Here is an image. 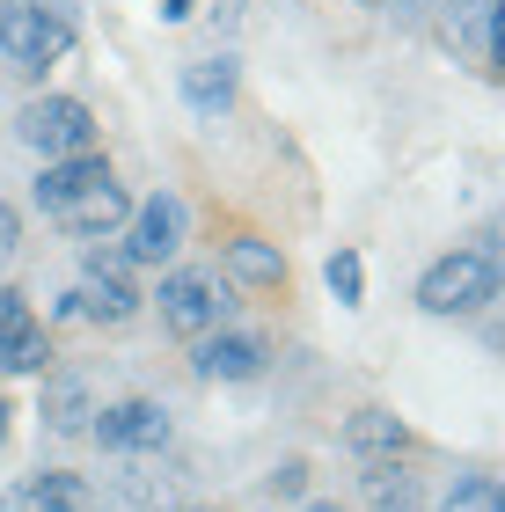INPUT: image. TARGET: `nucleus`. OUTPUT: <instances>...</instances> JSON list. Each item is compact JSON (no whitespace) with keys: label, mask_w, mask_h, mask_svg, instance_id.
<instances>
[{"label":"nucleus","mask_w":505,"mask_h":512,"mask_svg":"<svg viewBox=\"0 0 505 512\" xmlns=\"http://www.w3.org/2000/svg\"><path fill=\"white\" fill-rule=\"evenodd\" d=\"M191 15V0H162V22H183Z\"/></svg>","instance_id":"obj_23"},{"label":"nucleus","mask_w":505,"mask_h":512,"mask_svg":"<svg viewBox=\"0 0 505 512\" xmlns=\"http://www.w3.org/2000/svg\"><path fill=\"white\" fill-rule=\"evenodd\" d=\"M44 359H52V352H44V330H30L22 344H8V352H0V366H8V374H37Z\"/></svg>","instance_id":"obj_20"},{"label":"nucleus","mask_w":505,"mask_h":512,"mask_svg":"<svg viewBox=\"0 0 505 512\" xmlns=\"http://www.w3.org/2000/svg\"><path fill=\"white\" fill-rule=\"evenodd\" d=\"M374 8H381V0H374Z\"/></svg>","instance_id":"obj_27"},{"label":"nucleus","mask_w":505,"mask_h":512,"mask_svg":"<svg viewBox=\"0 0 505 512\" xmlns=\"http://www.w3.org/2000/svg\"><path fill=\"white\" fill-rule=\"evenodd\" d=\"M8 417H15V410H8V403H0V447H8Z\"/></svg>","instance_id":"obj_24"},{"label":"nucleus","mask_w":505,"mask_h":512,"mask_svg":"<svg viewBox=\"0 0 505 512\" xmlns=\"http://www.w3.org/2000/svg\"><path fill=\"white\" fill-rule=\"evenodd\" d=\"M183 103L198 110V118H227V103H235V59H191L183 66Z\"/></svg>","instance_id":"obj_12"},{"label":"nucleus","mask_w":505,"mask_h":512,"mask_svg":"<svg viewBox=\"0 0 505 512\" xmlns=\"http://www.w3.org/2000/svg\"><path fill=\"white\" fill-rule=\"evenodd\" d=\"M66 44H74V15L52 8V0H8V8H0V59H8L15 74L59 66Z\"/></svg>","instance_id":"obj_1"},{"label":"nucleus","mask_w":505,"mask_h":512,"mask_svg":"<svg viewBox=\"0 0 505 512\" xmlns=\"http://www.w3.org/2000/svg\"><path fill=\"white\" fill-rule=\"evenodd\" d=\"M447 44L476 66H498V0H447Z\"/></svg>","instance_id":"obj_10"},{"label":"nucleus","mask_w":505,"mask_h":512,"mask_svg":"<svg viewBox=\"0 0 505 512\" xmlns=\"http://www.w3.org/2000/svg\"><path fill=\"white\" fill-rule=\"evenodd\" d=\"M227 271H235L242 286H264V293L286 286V256L271 249V242H257V235H249V242H227Z\"/></svg>","instance_id":"obj_13"},{"label":"nucleus","mask_w":505,"mask_h":512,"mask_svg":"<svg viewBox=\"0 0 505 512\" xmlns=\"http://www.w3.org/2000/svg\"><path fill=\"white\" fill-rule=\"evenodd\" d=\"M15 132H22V147L44 154V161H74V154L96 147V118H88V103H74V96H44V103H30Z\"/></svg>","instance_id":"obj_3"},{"label":"nucleus","mask_w":505,"mask_h":512,"mask_svg":"<svg viewBox=\"0 0 505 512\" xmlns=\"http://www.w3.org/2000/svg\"><path fill=\"white\" fill-rule=\"evenodd\" d=\"M330 293L344 300V308H359V293H366V271H359V256H352V249H337V256H330Z\"/></svg>","instance_id":"obj_19"},{"label":"nucleus","mask_w":505,"mask_h":512,"mask_svg":"<svg viewBox=\"0 0 505 512\" xmlns=\"http://www.w3.org/2000/svg\"><path fill=\"white\" fill-rule=\"evenodd\" d=\"M96 483L88 476H66V469H44L30 483H15L8 498H0V512H96Z\"/></svg>","instance_id":"obj_9"},{"label":"nucleus","mask_w":505,"mask_h":512,"mask_svg":"<svg viewBox=\"0 0 505 512\" xmlns=\"http://www.w3.org/2000/svg\"><path fill=\"white\" fill-rule=\"evenodd\" d=\"M220 315H227V293H220V278H205V271H176L162 278V330L169 337H213L220 330Z\"/></svg>","instance_id":"obj_4"},{"label":"nucleus","mask_w":505,"mask_h":512,"mask_svg":"<svg viewBox=\"0 0 505 512\" xmlns=\"http://www.w3.org/2000/svg\"><path fill=\"white\" fill-rule=\"evenodd\" d=\"M103 169H110V161H96V154H74V161H44V176H37V205L52 213L59 198H74L81 183H96Z\"/></svg>","instance_id":"obj_15"},{"label":"nucleus","mask_w":505,"mask_h":512,"mask_svg":"<svg viewBox=\"0 0 505 512\" xmlns=\"http://www.w3.org/2000/svg\"><path fill=\"white\" fill-rule=\"evenodd\" d=\"M440 512H505V491H498V476H462Z\"/></svg>","instance_id":"obj_17"},{"label":"nucleus","mask_w":505,"mask_h":512,"mask_svg":"<svg viewBox=\"0 0 505 512\" xmlns=\"http://www.w3.org/2000/svg\"><path fill=\"white\" fill-rule=\"evenodd\" d=\"M176 512H213V505H176Z\"/></svg>","instance_id":"obj_26"},{"label":"nucleus","mask_w":505,"mask_h":512,"mask_svg":"<svg viewBox=\"0 0 505 512\" xmlns=\"http://www.w3.org/2000/svg\"><path fill=\"white\" fill-rule=\"evenodd\" d=\"M198 374L205 381H257L264 374V344L257 337H235V330H213V337H198Z\"/></svg>","instance_id":"obj_11"},{"label":"nucleus","mask_w":505,"mask_h":512,"mask_svg":"<svg viewBox=\"0 0 505 512\" xmlns=\"http://www.w3.org/2000/svg\"><path fill=\"white\" fill-rule=\"evenodd\" d=\"M491 293H498V271H491L484 249H454L418 278V308L425 315H476Z\"/></svg>","instance_id":"obj_2"},{"label":"nucleus","mask_w":505,"mask_h":512,"mask_svg":"<svg viewBox=\"0 0 505 512\" xmlns=\"http://www.w3.org/2000/svg\"><path fill=\"white\" fill-rule=\"evenodd\" d=\"M15 242H22V220H15V205H0V264L15 256Z\"/></svg>","instance_id":"obj_22"},{"label":"nucleus","mask_w":505,"mask_h":512,"mask_svg":"<svg viewBox=\"0 0 505 512\" xmlns=\"http://www.w3.org/2000/svg\"><path fill=\"white\" fill-rule=\"evenodd\" d=\"M88 432H96L110 454H162L169 447V410L147 403V395H125V403L96 410V425H88Z\"/></svg>","instance_id":"obj_5"},{"label":"nucleus","mask_w":505,"mask_h":512,"mask_svg":"<svg viewBox=\"0 0 505 512\" xmlns=\"http://www.w3.org/2000/svg\"><path fill=\"white\" fill-rule=\"evenodd\" d=\"M52 220L66 227V235H88V242H96V235H118V227L132 220V198H125V183L103 169L96 183H81L74 198H59V205H52Z\"/></svg>","instance_id":"obj_6"},{"label":"nucleus","mask_w":505,"mask_h":512,"mask_svg":"<svg viewBox=\"0 0 505 512\" xmlns=\"http://www.w3.org/2000/svg\"><path fill=\"white\" fill-rule=\"evenodd\" d=\"M37 330V315H30V300H22L15 286H0V352H8V344H22Z\"/></svg>","instance_id":"obj_18"},{"label":"nucleus","mask_w":505,"mask_h":512,"mask_svg":"<svg viewBox=\"0 0 505 512\" xmlns=\"http://www.w3.org/2000/svg\"><path fill=\"white\" fill-rule=\"evenodd\" d=\"M74 315H88V322H132L140 315V293H132V278H125V256L88 249V286L74 293Z\"/></svg>","instance_id":"obj_7"},{"label":"nucleus","mask_w":505,"mask_h":512,"mask_svg":"<svg viewBox=\"0 0 505 512\" xmlns=\"http://www.w3.org/2000/svg\"><path fill=\"white\" fill-rule=\"evenodd\" d=\"M344 447L381 461V454H403V447H410V432H403V417H388V410H359L352 425H344Z\"/></svg>","instance_id":"obj_14"},{"label":"nucleus","mask_w":505,"mask_h":512,"mask_svg":"<svg viewBox=\"0 0 505 512\" xmlns=\"http://www.w3.org/2000/svg\"><path fill=\"white\" fill-rule=\"evenodd\" d=\"M88 417H96V410H88L81 381H52V388H44V425H52V432H88Z\"/></svg>","instance_id":"obj_16"},{"label":"nucleus","mask_w":505,"mask_h":512,"mask_svg":"<svg viewBox=\"0 0 505 512\" xmlns=\"http://www.w3.org/2000/svg\"><path fill=\"white\" fill-rule=\"evenodd\" d=\"M308 512H344V505H330V498H315V505H308Z\"/></svg>","instance_id":"obj_25"},{"label":"nucleus","mask_w":505,"mask_h":512,"mask_svg":"<svg viewBox=\"0 0 505 512\" xmlns=\"http://www.w3.org/2000/svg\"><path fill=\"white\" fill-rule=\"evenodd\" d=\"M183 249V198L154 191L147 205H132V242H125V264H162V256Z\"/></svg>","instance_id":"obj_8"},{"label":"nucleus","mask_w":505,"mask_h":512,"mask_svg":"<svg viewBox=\"0 0 505 512\" xmlns=\"http://www.w3.org/2000/svg\"><path fill=\"white\" fill-rule=\"evenodd\" d=\"M381 8H388V15H396L403 30H410V22H425L432 8H440V0H381Z\"/></svg>","instance_id":"obj_21"}]
</instances>
